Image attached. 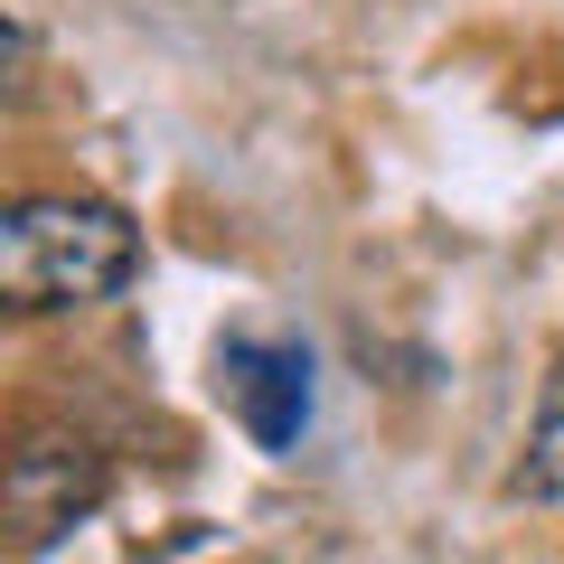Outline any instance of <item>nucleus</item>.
Returning a JSON list of instances; mask_svg holds the SVG:
<instances>
[{
  "label": "nucleus",
  "mask_w": 564,
  "mask_h": 564,
  "mask_svg": "<svg viewBox=\"0 0 564 564\" xmlns=\"http://www.w3.org/2000/svg\"><path fill=\"white\" fill-rule=\"evenodd\" d=\"M226 377H236V414L263 452H292L311 423V358L292 339H236L226 348Z\"/></svg>",
  "instance_id": "7ed1b4c3"
},
{
  "label": "nucleus",
  "mask_w": 564,
  "mask_h": 564,
  "mask_svg": "<svg viewBox=\"0 0 564 564\" xmlns=\"http://www.w3.org/2000/svg\"><path fill=\"white\" fill-rule=\"evenodd\" d=\"M132 263H141V236L113 198H20L0 217V302L10 311L113 302Z\"/></svg>",
  "instance_id": "f257e3e1"
},
{
  "label": "nucleus",
  "mask_w": 564,
  "mask_h": 564,
  "mask_svg": "<svg viewBox=\"0 0 564 564\" xmlns=\"http://www.w3.org/2000/svg\"><path fill=\"white\" fill-rule=\"evenodd\" d=\"M527 489L564 508V358L545 377V404H536V433H527Z\"/></svg>",
  "instance_id": "20e7f679"
},
{
  "label": "nucleus",
  "mask_w": 564,
  "mask_h": 564,
  "mask_svg": "<svg viewBox=\"0 0 564 564\" xmlns=\"http://www.w3.org/2000/svg\"><path fill=\"white\" fill-rule=\"evenodd\" d=\"M95 499H104V452L95 443H76V433H29L10 452V527H20L29 555L57 545Z\"/></svg>",
  "instance_id": "f03ea898"
}]
</instances>
